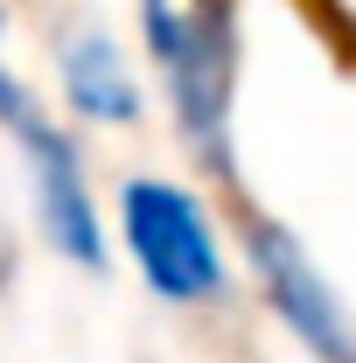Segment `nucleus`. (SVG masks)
<instances>
[{"mask_svg": "<svg viewBox=\"0 0 356 363\" xmlns=\"http://www.w3.org/2000/svg\"><path fill=\"white\" fill-rule=\"evenodd\" d=\"M0 28H7V14H0ZM28 112H43V105H35V98H28V84H21V77H14V70H7V56H0V126H7V133H14V126H21V119H28Z\"/></svg>", "mask_w": 356, "mask_h": 363, "instance_id": "obj_6", "label": "nucleus"}, {"mask_svg": "<svg viewBox=\"0 0 356 363\" xmlns=\"http://www.w3.org/2000/svg\"><path fill=\"white\" fill-rule=\"evenodd\" d=\"M119 245H126V259L140 266L147 294H161L175 308L223 301V286H230L217 224L168 175H126L119 182Z\"/></svg>", "mask_w": 356, "mask_h": 363, "instance_id": "obj_2", "label": "nucleus"}, {"mask_svg": "<svg viewBox=\"0 0 356 363\" xmlns=\"http://www.w3.org/2000/svg\"><path fill=\"white\" fill-rule=\"evenodd\" d=\"M21 161H28V189H35V224L43 238L70 259L77 272H105V224H98V203H91V175L77 140L63 133L49 112H28L21 126Z\"/></svg>", "mask_w": 356, "mask_h": 363, "instance_id": "obj_4", "label": "nucleus"}, {"mask_svg": "<svg viewBox=\"0 0 356 363\" xmlns=\"http://www.w3.org/2000/svg\"><path fill=\"white\" fill-rule=\"evenodd\" d=\"M14 272V230H7V217H0V279Z\"/></svg>", "mask_w": 356, "mask_h": 363, "instance_id": "obj_7", "label": "nucleus"}, {"mask_svg": "<svg viewBox=\"0 0 356 363\" xmlns=\"http://www.w3.org/2000/svg\"><path fill=\"white\" fill-rule=\"evenodd\" d=\"M245 259L266 286L272 315L287 321V335L308 350L314 363H356V321L335 301V286L321 279V266L308 259V245L272 217H245Z\"/></svg>", "mask_w": 356, "mask_h": 363, "instance_id": "obj_3", "label": "nucleus"}, {"mask_svg": "<svg viewBox=\"0 0 356 363\" xmlns=\"http://www.w3.org/2000/svg\"><path fill=\"white\" fill-rule=\"evenodd\" d=\"M140 35L189 154L230 168V112H238V63H245L238 0H140Z\"/></svg>", "mask_w": 356, "mask_h": 363, "instance_id": "obj_1", "label": "nucleus"}, {"mask_svg": "<svg viewBox=\"0 0 356 363\" xmlns=\"http://www.w3.org/2000/svg\"><path fill=\"white\" fill-rule=\"evenodd\" d=\"M56 77H63L70 112L91 119V126H133L140 105H147L126 49L112 43L105 28H70V35L56 43Z\"/></svg>", "mask_w": 356, "mask_h": 363, "instance_id": "obj_5", "label": "nucleus"}]
</instances>
